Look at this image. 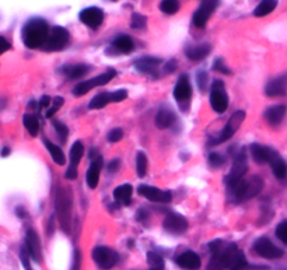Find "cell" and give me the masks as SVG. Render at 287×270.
Instances as JSON below:
<instances>
[{
    "instance_id": "obj_38",
    "label": "cell",
    "mask_w": 287,
    "mask_h": 270,
    "mask_svg": "<svg viewBox=\"0 0 287 270\" xmlns=\"http://www.w3.org/2000/svg\"><path fill=\"white\" fill-rule=\"evenodd\" d=\"M160 9L165 14H175L180 9V4L177 0H162L160 3Z\"/></svg>"
},
{
    "instance_id": "obj_32",
    "label": "cell",
    "mask_w": 287,
    "mask_h": 270,
    "mask_svg": "<svg viewBox=\"0 0 287 270\" xmlns=\"http://www.w3.org/2000/svg\"><path fill=\"white\" fill-rule=\"evenodd\" d=\"M90 72V67L86 66V64H72V66H67L64 67V73L69 76V79H79V77H83L86 76L87 73Z\"/></svg>"
},
{
    "instance_id": "obj_20",
    "label": "cell",
    "mask_w": 287,
    "mask_h": 270,
    "mask_svg": "<svg viewBox=\"0 0 287 270\" xmlns=\"http://www.w3.org/2000/svg\"><path fill=\"white\" fill-rule=\"evenodd\" d=\"M177 265L185 270H197L200 268V258L197 256V253L192 251L181 253L180 256L175 259Z\"/></svg>"
},
{
    "instance_id": "obj_46",
    "label": "cell",
    "mask_w": 287,
    "mask_h": 270,
    "mask_svg": "<svg viewBox=\"0 0 287 270\" xmlns=\"http://www.w3.org/2000/svg\"><path fill=\"white\" fill-rule=\"evenodd\" d=\"M213 69L217 70L219 73H223V74H230V73H231V70H230V69H227V66H225L224 62H223L222 59H217V60H216Z\"/></svg>"
},
{
    "instance_id": "obj_53",
    "label": "cell",
    "mask_w": 287,
    "mask_h": 270,
    "mask_svg": "<svg viewBox=\"0 0 287 270\" xmlns=\"http://www.w3.org/2000/svg\"><path fill=\"white\" fill-rule=\"evenodd\" d=\"M174 69H175V62H174V60H171V62H168L167 66H165V72L170 73V72H172Z\"/></svg>"
},
{
    "instance_id": "obj_29",
    "label": "cell",
    "mask_w": 287,
    "mask_h": 270,
    "mask_svg": "<svg viewBox=\"0 0 287 270\" xmlns=\"http://www.w3.org/2000/svg\"><path fill=\"white\" fill-rule=\"evenodd\" d=\"M276 6H278V0H262L256 6V9L254 10V16L255 17H265L276 9Z\"/></svg>"
},
{
    "instance_id": "obj_13",
    "label": "cell",
    "mask_w": 287,
    "mask_h": 270,
    "mask_svg": "<svg viewBox=\"0 0 287 270\" xmlns=\"http://www.w3.org/2000/svg\"><path fill=\"white\" fill-rule=\"evenodd\" d=\"M162 227L167 233L174 235L184 234L187 230H188V221L187 218L181 214H177V213H170L168 216L164 218V223H162Z\"/></svg>"
},
{
    "instance_id": "obj_36",
    "label": "cell",
    "mask_w": 287,
    "mask_h": 270,
    "mask_svg": "<svg viewBox=\"0 0 287 270\" xmlns=\"http://www.w3.org/2000/svg\"><path fill=\"white\" fill-rule=\"evenodd\" d=\"M147 262L150 265V270H164V261L159 253H147Z\"/></svg>"
},
{
    "instance_id": "obj_34",
    "label": "cell",
    "mask_w": 287,
    "mask_h": 270,
    "mask_svg": "<svg viewBox=\"0 0 287 270\" xmlns=\"http://www.w3.org/2000/svg\"><path fill=\"white\" fill-rule=\"evenodd\" d=\"M83 154H84V147L80 142H76L73 144L72 149H70V167H76L79 165V162L83 158Z\"/></svg>"
},
{
    "instance_id": "obj_14",
    "label": "cell",
    "mask_w": 287,
    "mask_h": 270,
    "mask_svg": "<svg viewBox=\"0 0 287 270\" xmlns=\"http://www.w3.org/2000/svg\"><path fill=\"white\" fill-rule=\"evenodd\" d=\"M137 193L140 196H144L152 202H159V203H168L172 200V195L168 190H161L150 186V185H140L137 188Z\"/></svg>"
},
{
    "instance_id": "obj_49",
    "label": "cell",
    "mask_w": 287,
    "mask_h": 270,
    "mask_svg": "<svg viewBox=\"0 0 287 270\" xmlns=\"http://www.w3.org/2000/svg\"><path fill=\"white\" fill-rule=\"evenodd\" d=\"M10 49V42L4 38V36H0V55L4 54L6 51Z\"/></svg>"
},
{
    "instance_id": "obj_15",
    "label": "cell",
    "mask_w": 287,
    "mask_h": 270,
    "mask_svg": "<svg viewBox=\"0 0 287 270\" xmlns=\"http://www.w3.org/2000/svg\"><path fill=\"white\" fill-rule=\"evenodd\" d=\"M210 252H212V259L207 265V270H224V259H223V242L222 241H213L209 243Z\"/></svg>"
},
{
    "instance_id": "obj_30",
    "label": "cell",
    "mask_w": 287,
    "mask_h": 270,
    "mask_svg": "<svg viewBox=\"0 0 287 270\" xmlns=\"http://www.w3.org/2000/svg\"><path fill=\"white\" fill-rule=\"evenodd\" d=\"M114 46L117 48L119 52H124V54H129L133 51L135 48V44L132 41V38L128 35H119L118 38H115L114 41Z\"/></svg>"
},
{
    "instance_id": "obj_39",
    "label": "cell",
    "mask_w": 287,
    "mask_h": 270,
    "mask_svg": "<svg viewBox=\"0 0 287 270\" xmlns=\"http://www.w3.org/2000/svg\"><path fill=\"white\" fill-rule=\"evenodd\" d=\"M52 123H54L55 129H56V132H58V136H59L61 142H62V143H66V140H67V137H69V129H67V126H66L64 123H62V122H59V120H54Z\"/></svg>"
},
{
    "instance_id": "obj_1",
    "label": "cell",
    "mask_w": 287,
    "mask_h": 270,
    "mask_svg": "<svg viewBox=\"0 0 287 270\" xmlns=\"http://www.w3.org/2000/svg\"><path fill=\"white\" fill-rule=\"evenodd\" d=\"M21 36L24 45L30 49L42 48L49 36V26L44 18H31L24 24Z\"/></svg>"
},
{
    "instance_id": "obj_18",
    "label": "cell",
    "mask_w": 287,
    "mask_h": 270,
    "mask_svg": "<svg viewBox=\"0 0 287 270\" xmlns=\"http://www.w3.org/2000/svg\"><path fill=\"white\" fill-rule=\"evenodd\" d=\"M265 92L269 97H280L285 95L287 92V74H282L276 79L270 80L266 87H265Z\"/></svg>"
},
{
    "instance_id": "obj_37",
    "label": "cell",
    "mask_w": 287,
    "mask_h": 270,
    "mask_svg": "<svg viewBox=\"0 0 287 270\" xmlns=\"http://www.w3.org/2000/svg\"><path fill=\"white\" fill-rule=\"evenodd\" d=\"M147 165H149V161H147V157L144 153H139L137 157H136V170H137V175L140 178H143L147 172Z\"/></svg>"
},
{
    "instance_id": "obj_23",
    "label": "cell",
    "mask_w": 287,
    "mask_h": 270,
    "mask_svg": "<svg viewBox=\"0 0 287 270\" xmlns=\"http://www.w3.org/2000/svg\"><path fill=\"white\" fill-rule=\"evenodd\" d=\"M275 153L273 149L266 147V146H260V144L254 143L251 146V154L252 158L259 164H265V162H269L272 155Z\"/></svg>"
},
{
    "instance_id": "obj_9",
    "label": "cell",
    "mask_w": 287,
    "mask_h": 270,
    "mask_svg": "<svg viewBox=\"0 0 287 270\" xmlns=\"http://www.w3.org/2000/svg\"><path fill=\"white\" fill-rule=\"evenodd\" d=\"M210 104L212 108L217 114H223L228 108V95L224 90V83L216 80L212 84V94H210Z\"/></svg>"
},
{
    "instance_id": "obj_52",
    "label": "cell",
    "mask_w": 287,
    "mask_h": 270,
    "mask_svg": "<svg viewBox=\"0 0 287 270\" xmlns=\"http://www.w3.org/2000/svg\"><path fill=\"white\" fill-rule=\"evenodd\" d=\"M51 104V97H48V95H44L42 98H41V102H39V108L44 109L48 108V105Z\"/></svg>"
},
{
    "instance_id": "obj_35",
    "label": "cell",
    "mask_w": 287,
    "mask_h": 270,
    "mask_svg": "<svg viewBox=\"0 0 287 270\" xmlns=\"http://www.w3.org/2000/svg\"><path fill=\"white\" fill-rule=\"evenodd\" d=\"M23 122H24V126L30 132L31 136H36L38 130H39V122H38V118L35 115H24L23 118Z\"/></svg>"
},
{
    "instance_id": "obj_10",
    "label": "cell",
    "mask_w": 287,
    "mask_h": 270,
    "mask_svg": "<svg viewBox=\"0 0 287 270\" xmlns=\"http://www.w3.org/2000/svg\"><path fill=\"white\" fill-rule=\"evenodd\" d=\"M244 119H245V112L244 111H237V112H234L233 115L230 117L228 119V122H227V125L222 130V133L220 136L213 140V143L212 144H220L223 143V142H227L228 139H231L234 135H235V132L240 129V126L242 125V122H244Z\"/></svg>"
},
{
    "instance_id": "obj_6",
    "label": "cell",
    "mask_w": 287,
    "mask_h": 270,
    "mask_svg": "<svg viewBox=\"0 0 287 270\" xmlns=\"http://www.w3.org/2000/svg\"><path fill=\"white\" fill-rule=\"evenodd\" d=\"M115 76H117V72H115L114 69H109L107 73H102V74H99V76L94 77V79H90V80H86L83 81V83H80V84H77V86L74 87V90H73V94L77 95V97L84 95V94H87L89 91H91L93 89H96V87L108 84Z\"/></svg>"
},
{
    "instance_id": "obj_24",
    "label": "cell",
    "mask_w": 287,
    "mask_h": 270,
    "mask_svg": "<svg viewBox=\"0 0 287 270\" xmlns=\"http://www.w3.org/2000/svg\"><path fill=\"white\" fill-rule=\"evenodd\" d=\"M160 64H161V59L146 56V58H140L136 60L135 67L136 70H139L140 73H153Z\"/></svg>"
},
{
    "instance_id": "obj_44",
    "label": "cell",
    "mask_w": 287,
    "mask_h": 270,
    "mask_svg": "<svg viewBox=\"0 0 287 270\" xmlns=\"http://www.w3.org/2000/svg\"><path fill=\"white\" fill-rule=\"evenodd\" d=\"M124 137V130L122 129H112L109 133H108V140L111 143H117L121 139Z\"/></svg>"
},
{
    "instance_id": "obj_27",
    "label": "cell",
    "mask_w": 287,
    "mask_h": 270,
    "mask_svg": "<svg viewBox=\"0 0 287 270\" xmlns=\"http://www.w3.org/2000/svg\"><path fill=\"white\" fill-rule=\"evenodd\" d=\"M210 54V45L209 44H200V45L188 46L185 49V55L191 60H202L207 55Z\"/></svg>"
},
{
    "instance_id": "obj_33",
    "label": "cell",
    "mask_w": 287,
    "mask_h": 270,
    "mask_svg": "<svg viewBox=\"0 0 287 270\" xmlns=\"http://www.w3.org/2000/svg\"><path fill=\"white\" fill-rule=\"evenodd\" d=\"M111 95H112V92H101L91 99L89 107H90V109H101L107 107L109 102H112Z\"/></svg>"
},
{
    "instance_id": "obj_48",
    "label": "cell",
    "mask_w": 287,
    "mask_h": 270,
    "mask_svg": "<svg viewBox=\"0 0 287 270\" xmlns=\"http://www.w3.org/2000/svg\"><path fill=\"white\" fill-rule=\"evenodd\" d=\"M64 177H66V180H76L77 178V168L76 167H70L69 165V168L66 170V174H64Z\"/></svg>"
},
{
    "instance_id": "obj_43",
    "label": "cell",
    "mask_w": 287,
    "mask_h": 270,
    "mask_svg": "<svg viewBox=\"0 0 287 270\" xmlns=\"http://www.w3.org/2000/svg\"><path fill=\"white\" fill-rule=\"evenodd\" d=\"M130 26L132 28H136V30H142L146 26V17H143L142 14L139 13H135L132 16V21H130Z\"/></svg>"
},
{
    "instance_id": "obj_45",
    "label": "cell",
    "mask_w": 287,
    "mask_h": 270,
    "mask_svg": "<svg viewBox=\"0 0 287 270\" xmlns=\"http://www.w3.org/2000/svg\"><path fill=\"white\" fill-rule=\"evenodd\" d=\"M111 98H112V102H122V101H125V99L128 98V91L126 90L114 91L112 95H111Z\"/></svg>"
},
{
    "instance_id": "obj_3",
    "label": "cell",
    "mask_w": 287,
    "mask_h": 270,
    "mask_svg": "<svg viewBox=\"0 0 287 270\" xmlns=\"http://www.w3.org/2000/svg\"><path fill=\"white\" fill-rule=\"evenodd\" d=\"M225 269L228 270H245L248 269V262L241 249L237 245H228L223 249Z\"/></svg>"
},
{
    "instance_id": "obj_28",
    "label": "cell",
    "mask_w": 287,
    "mask_h": 270,
    "mask_svg": "<svg viewBox=\"0 0 287 270\" xmlns=\"http://www.w3.org/2000/svg\"><path fill=\"white\" fill-rule=\"evenodd\" d=\"M132 192H133V188L130 185H128V183L121 185L114 190V199L117 200V203L122 205V206H129L130 200H132Z\"/></svg>"
},
{
    "instance_id": "obj_51",
    "label": "cell",
    "mask_w": 287,
    "mask_h": 270,
    "mask_svg": "<svg viewBox=\"0 0 287 270\" xmlns=\"http://www.w3.org/2000/svg\"><path fill=\"white\" fill-rule=\"evenodd\" d=\"M21 261L24 263V268L26 270H32L30 268V261H28V256H27V251L26 249H21Z\"/></svg>"
},
{
    "instance_id": "obj_26",
    "label": "cell",
    "mask_w": 287,
    "mask_h": 270,
    "mask_svg": "<svg viewBox=\"0 0 287 270\" xmlns=\"http://www.w3.org/2000/svg\"><path fill=\"white\" fill-rule=\"evenodd\" d=\"M174 120H175V114L170 108L160 109L157 112V115H156V119H154L156 126L159 127V129H167V127H170L174 123Z\"/></svg>"
},
{
    "instance_id": "obj_16",
    "label": "cell",
    "mask_w": 287,
    "mask_h": 270,
    "mask_svg": "<svg viewBox=\"0 0 287 270\" xmlns=\"http://www.w3.org/2000/svg\"><path fill=\"white\" fill-rule=\"evenodd\" d=\"M80 20L83 24H86L90 28H98L102 24L104 20V13L98 7H89L84 9L80 13Z\"/></svg>"
},
{
    "instance_id": "obj_2",
    "label": "cell",
    "mask_w": 287,
    "mask_h": 270,
    "mask_svg": "<svg viewBox=\"0 0 287 270\" xmlns=\"http://www.w3.org/2000/svg\"><path fill=\"white\" fill-rule=\"evenodd\" d=\"M262 189H263V180L258 175H254L248 180H242L237 185L228 188V190L233 195V200L237 202V203L244 202V200H250V199L258 196L262 192Z\"/></svg>"
},
{
    "instance_id": "obj_4",
    "label": "cell",
    "mask_w": 287,
    "mask_h": 270,
    "mask_svg": "<svg viewBox=\"0 0 287 270\" xmlns=\"http://www.w3.org/2000/svg\"><path fill=\"white\" fill-rule=\"evenodd\" d=\"M56 211L61 220L63 230H69L70 213H72V195L64 189H59L56 193Z\"/></svg>"
},
{
    "instance_id": "obj_54",
    "label": "cell",
    "mask_w": 287,
    "mask_h": 270,
    "mask_svg": "<svg viewBox=\"0 0 287 270\" xmlns=\"http://www.w3.org/2000/svg\"><path fill=\"white\" fill-rule=\"evenodd\" d=\"M76 259H77V269H79V265H80V253L79 252H76ZM73 270H76V263H74V269Z\"/></svg>"
},
{
    "instance_id": "obj_22",
    "label": "cell",
    "mask_w": 287,
    "mask_h": 270,
    "mask_svg": "<svg viewBox=\"0 0 287 270\" xmlns=\"http://www.w3.org/2000/svg\"><path fill=\"white\" fill-rule=\"evenodd\" d=\"M287 108L285 105H273V107H269V108L265 111L263 117H265V120L272 125V126H278L282 123V120L286 117Z\"/></svg>"
},
{
    "instance_id": "obj_40",
    "label": "cell",
    "mask_w": 287,
    "mask_h": 270,
    "mask_svg": "<svg viewBox=\"0 0 287 270\" xmlns=\"http://www.w3.org/2000/svg\"><path fill=\"white\" fill-rule=\"evenodd\" d=\"M225 162V158L219 153H210L209 154V165L213 168H219Z\"/></svg>"
},
{
    "instance_id": "obj_7",
    "label": "cell",
    "mask_w": 287,
    "mask_h": 270,
    "mask_svg": "<svg viewBox=\"0 0 287 270\" xmlns=\"http://www.w3.org/2000/svg\"><path fill=\"white\" fill-rule=\"evenodd\" d=\"M93 259L96 262V265L98 266L99 269L102 270H109L112 269L119 261V256L118 253L107 248V246H97L94 251H93Z\"/></svg>"
},
{
    "instance_id": "obj_31",
    "label": "cell",
    "mask_w": 287,
    "mask_h": 270,
    "mask_svg": "<svg viewBox=\"0 0 287 270\" xmlns=\"http://www.w3.org/2000/svg\"><path fill=\"white\" fill-rule=\"evenodd\" d=\"M44 143H45V147L48 149V151L51 154V157H52V160H54L58 165H64V154L61 150V147H58L56 144L52 143V142H49V140H44Z\"/></svg>"
},
{
    "instance_id": "obj_41",
    "label": "cell",
    "mask_w": 287,
    "mask_h": 270,
    "mask_svg": "<svg viewBox=\"0 0 287 270\" xmlns=\"http://www.w3.org/2000/svg\"><path fill=\"white\" fill-rule=\"evenodd\" d=\"M63 102H64V99L62 97H55L54 102H52V107L46 111V118H52L59 111V108L63 105Z\"/></svg>"
},
{
    "instance_id": "obj_55",
    "label": "cell",
    "mask_w": 287,
    "mask_h": 270,
    "mask_svg": "<svg viewBox=\"0 0 287 270\" xmlns=\"http://www.w3.org/2000/svg\"><path fill=\"white\" fill-rule=\"evenodd\" d=\"M9 149H4V150H3V154H1V155H3V157H6V155H9Z\"/></svg>"
},
{
    "instance_id": "obj_21",
    "label": "cell",
    "mask_w": 287,
    "mask_h": 270,
    "mask_svg": "<svg viewBox=\"0 0 287 270\" xmlns=\"http://www.w3.org/2000/svg\"><path fill=\"white\" fill-rule=\"evenodd\" d=\"M26 243H27L28 255L35 262L41 261V242L39 238L34 230H28L27 237H26Z\"/></svg>"
},
{
    "instance_id": "obj_5",
    "label": "cell",
    "mask_w": 287,
    "mask_h": 270,
    "mask_svg": "<svg viewBox=\"0 0 287 270\" xmlns=\"http://www.w3.org/2000/svg\"><path fill=\"white\" fill-rule=\"evenodd\" d=\"M69 32L63 27H55L46 39V42L42 46V49L46 52H58L64 49L69 44Z\"/></svg>"
},
{
    "instance_id": "obj_17",
    "label": "cell",
    "mask_w": 287,
    "mask_h": 270,
    "mask_svg": "<svg viewBox=\"0 0 287 270\" xmlns=\"http://www.w3.org/2000/svg\"><path fill=\"white\" fill-rule=\"evenodd\" d=\"M191 95H192V87H191L189 77L187 74H181L174 89V98L178 102H184V101H188Z\"/></svg>"
},
{
    "instance_id": "obj_50",
    "label": "cell",
    "mask_w": 287,
    "mask_h": 270,
    "mask_svg": "<svg viewBox=\"0 0 287 270\" xmlns=\"http://www.w3.org/2000/svg\"><path fill=\"white\" fill-rule=\"evenodd\" d=\"M119 167H121V161L115 158V160H112V161L109 162V165H108V171L111 172H115L119 170Z\"/></svg>"
},
{
    "instance_id": "obj_25",
    "label": "cell",
    "mask_w": 287,
    "mask_h": 270,
    "mask_svg": "<svg viewBox=\"0 0 287 270\" xmlns=\"http://www.w3.org/2000/svg\"><path fill=\"white\" fill-rule=\"evenodd\" d=\"M270 167H272V171L275 174V177L278 178V180H285L287 175V164L286 161L279 155L276 151L273 153L272 155V158H270Z\"/></svg>"
},
{
    "instance_id": "obj_8",
    "label": "cell",
    "mask_w": 287,
    "mask_h": 270,
    "mask_svg": "<svg viewBox=\"0 0 287 270\" xmlns=\"http://www.w3.org/2000/svg\"><path fill=\"white\" fill-rule=\"evenodd\" d=\"M248 171V164H247V154L242 150L240 153L235 155V160L233 162V167H231V171L227 175V185L228 188L237 185L238 182H241L244 180V175Z\"/></svg>"
},
{
    "instance_id": "obj_12",
    "label": "cell",
    "mask_w": 287,
    "mask_h": 270,
    "mask_svg": "<svg viewBox=\"0 0 287 270\" xmlns=\"http://www.w3.org/2000/svg\"><path fill=\"white\" fill-rule=\"evenodd\" d=\"M219 4V0H202L199 9L193 14V26L197 28H203L206 26L210 16L213 14V11Z\"/></svg>"
},
{
    "instance_id": "obj_42",
    "label": "cell",
    "mask_w": 287,
    "mask_h": 270,
    "mask_svg": "<svg viewBox=\"0 0 287 270\" xmlns=\"http://www.w3.org/2000/svg\"><path fill=\"white\" fill-rule=\"evenodd\" d=\"M276 235H278V238L282 241V242L287 245V220L282 221V223L276 227Z\"/></svg>"
},
{
    "instance_id": "obj_19",
    "label": "cell",
    "mask_w": 287,
    "mask_h": 270,
    "mask_svg": "<svg viewBox=\"0 0 287 270\" xmlns=\"http://www.w3.org/2000/svg\"><path fill=\"white\" fill-rule=\"evenodd\" d=\"M101 165H102V158L101 155H96L94 158H91V165L86 175V182L89 185L90 189H96L98 185L99 180V172H101Z\"/></svg>"
},
{
    "instance_id": "obj_11",
    "label": "cell",
    "mask_w": 287,
    "mask_h": 270,
    "mask_svg": "<svg viewBox=\"0 0 287 270\" xmlns=\"http://www.w3.org/2000/svg\"><path fill=\"white\" fill-rule=\"evenodd\" d=\"M254 251L265 259H280L283 251L268 238H259L254 243Z\"/></svg>"
},
{
    "instance_id": "obj_47",
    "label": "cell",
    "mask_w": 287,
    "mask_h": 270,
    "mask_svg": "<svg viewBox=\"0 0 287 270\" xmlns=\"http://www.w3.org/2000/svg\"><path fill=\"white\" fill-rule=\"evenodd\" d=\"M206 80H207L206 73L205 72L197 73V84H199V89L202 91L206 89Z\"/></svg>"
}]
</instances>
